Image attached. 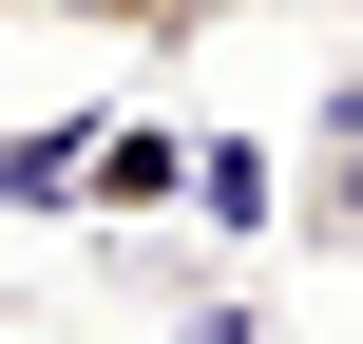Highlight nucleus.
I'll return each instance as SVG.
<instances>
[{
    "label": "nucleus",
    "instance_id": "1",
    "mask_svg": "<svg viewBox=\"0 0 363 344\" xmlns=\"http://www.w3.org/2000/svg\"><path fill=\"white\" fill-rule=\"evenodd\" d=\"M0 19H77V38H211L230 0H0Z\"/></svg>",
    "mask_w": 363,
    "mask_h": 344
}]
</instances>
